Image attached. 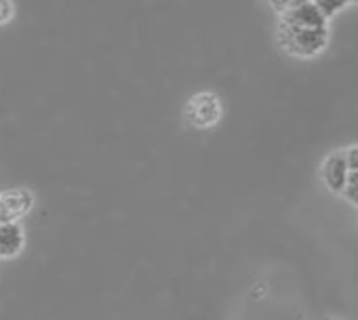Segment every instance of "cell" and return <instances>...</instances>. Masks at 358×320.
<instances>
[{"label": "cell", "instance_id": "5", "mask_svg": "<svg viewBox=\"0 0 358 320\" xmlns=\"http://www.w3.org/2000/svg\"><path fill=\"white\" fill-rule=\"evenodd\" d=\"M322 180L327 188L333 194H343L348 188V177H350V165H348V154L345 152H333L324 158L322 163Z\"/></svg>", "mask_w": 358, "mask_h": 320}, {"label": "cell", "instance_id": "7", "mask_svg": "<svg viewBox=\"0 0 358 320\" xmlns=\"http://www.w3.org/2000/svg\"><path fill=\"white\" fill-rule=\"evenodd\" d=\"M318 9H320V13L329 20V17H333L337 11H341L343 7H348V3L345 0H333V3H327V0H318Z\"/></svg>", "mask_w": 358, "mask_h": 320}, {"label": "cell", "instance_id": "9", "mask_svg": "<svg viewBox=\"0 0 358 320\" xmlns=\"http://www.w3.org/2000/svg\"><path fill=\"white\" fill-rule=\"evenodd\" d=\"M345 154H348V165H350V171H356V173H358V145L350 147Z\"/></svg>", "mask_w": 358, "mask_h": 320}, {"label": "cell", "instance_id": "4", "mask_svg": "<svg viewBox=\"0 0 358 320\" xmlns=\"http://www.w3.org/2000/svg\"><path fill=\"white\" fill-rule=\"evenodd\" d=\"M188 122L196 129H211L222 118V103L213 93H196L186 106Z\"/></svg>", "mask_w": 358, "mask_h": 320}, {"label": "cell", "instance_id": "10", "mask_svg": "<svg viewBox=\"0 0 358 320\" xmlns=\"http://www.w3.org/2000/svg\"><path fill=\"white\" fill-rule=\"evenodd\" d=\"M341 196H345L352 205H358V184L348 186V188H345V192H343Z\"/></svg>", "mask_w": 358, "mask_h": 320}, {"label": "cell", "instance_id": "8", "mask_svg": "<svg viewBox=\"0 0 358 320\" xmlns=\"http://www.w3.org/2000/svg\"><path fill=\"white\" fill-rule=\"evenodd\" d=\"M15 15V3H9V0H0V26L11 22Z\"/></svg>", "mask_w": 358, "mask_h": 320}, {"label": "cell", "instance_id": "2", "mask_svg": "<svg viewBox=\"0 0 358 320\" xmlns=\"http://www.w3.org/2000/svg\"><path fill=\"white\" fill-rule=\"evenodd\" d=\"M280 28L287 30H322L327 28V17L320 13L312 0H291V7L280 17Z\"/></svg>", "mask_w": 358, "mask_h": 320}, {"label": "cell", "instance_id": "6", "mask_svg": "<svg viewBox=\"0 0 358 320\" xmlns=\"http://www.w3.org/2000/svg\"><path fill=\"white\" fill-rule=\"evenodd\" d=\"M26 247V232L22 224H0V259L17 257Z\"/></svg>", "mask_w": 358, "mask_h": 320}, {"label": "cell", "instance_id": "1", "mask_svg": "<svg viewBox=\"0 0 358 320\" xmlns=\"http://www.w3.org/2000/svg\"><path fill=\"white\" fill-rule=\"evenodd\" d=\"M280 47L293 57H314L327 49L329 30H287L278 28Z\"/></svg>", "mask_w": 358, "mask_h": 320}, {"label": "cell", "instance_id": "3", "mask_svg": "<svg viewBox=\"0 0 358 320\" xmlns=\"http://www.w3.org/2000/svg\"><path fill=\"white\" fill-rule=\"evenodd\" d=\"M34 207V192L26 188L0 190V224H20Z\"/></svg>", "mask_w": 358, "mask_h": 320}]
</instances>
